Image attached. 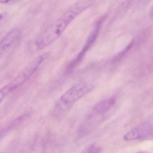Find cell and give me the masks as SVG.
Returning a JSON list of instances; mask_svg holds the SVG:
<instances>
[{
	"label": "cell",
	"instance_id": "cell-1",
	"mask_svg": "<svg viewBox=\"0 0 153 153\" xmlns=\"http://www.w3.org/2000/svg\"><path fill=\"white\" fill-rule=\"evenodd\" d=\"M92 1V0H81L46 27L36 40L35 44L37 50H43L59 39L71 23L90 7Z\"/></svg>",
	"mask_w": 153,
	"mask_h": 153
},
{
	"label": "cell",
	"instance_id": "cell-2",
	"mask_svg": "<svg viewBox=\"0 0 153 153\" xmlns=\"http://www.w3.org/2000/svg\"><path fill=\"white\" fill-rule=\"evenodd\" d=\"M93 88L91 84L86 82H82L73 86L55 103L52 110V116L56 118L64 116L78 100L89 93Z\"/></svg>",
	"mask_w": 153,
	"mask_h": 153
},
{
	"label": "cell",
	"instance_id": "cell-3",
	"mask_svg": "<svg viewBox=\"0 0 153 153\" xmlns=\"http://www.w3.org/2000/svg\"><path fill=\"white\" fill-rule=\"evenodd\" d=\"M110 111L109 106L105 102L102 101L97 103L87 113L80 123L77 130L79 138L84 137L94 131Z\"/></svg>",
	"mask_w": 153,
	"mask_h": 153
},
{
	"label": "cell",
	"instance_id": "cell-4",
	"mask_svg": "<svg viewBox=\"0 0 153 153\" xmlns=\"http://www.w3.org/2000/svg\"><path fill=\"white\" fill-rule=\"evenodd\" d=\"M48 56V53H45L36 58L26 66L11 82L1 88L0 92L1 102L7 96L25 83L38 69Z\"/></svg>",
	"mask_w": 153,
	"mask_h": 153
},
{
	"label": "cell",
	"instance_id": "cell-5",
	"mask_svg": "<svg viewBox=\"0 0 153 153\" xmlns=\"http://www.w3.org/2000/svg\"><path fill=\"white\" fill-rule=\"evenodd\" d=\"M105 18V16H103L96 22L83 48L76 57L71 61L67 66L65 71L66 74H68L72 72L83 60L87 53L95 42L100 33L102 25Z\"/></svg>",
	"mask_w": 153,
	"mask_h": 153
},
{
	"label": "cell",
	"instance_id": "cell-6",
	"mask_svg": "<svg viewBox=\"0 0 153 153\" xmlns=\"http://www.w3.org/2000/svg\"><path fill=\"white\" fill-rule=\"evenodd\" d=\"M123 138L127 141L153 139V117L141 123L127 132Z\"/></svg>",
	"mask_w": 153,
	"mask_h": 153
},
{
	"label": "cell",
	"instance_id": "cell-7",
	"mask_svg": "<svg viewBox=\"0 0 153 153\" xmlns=\"http://www.w3.org/2000/svg\"><path fill=\"white\" fill-rule=\"evenodd\" d=\"M20 32L13 30L9 33L1 42V55L2 56L16 43L20 37Z\"/></svg>",
	"mask_w": 153,
	"mask_h": 153
},
{
	"label": "cell",
	"instance_id": "cell-8",
	"mask_svg": "<svg viewBox=\"0 0 153 153\" xmlns=\"http://www.w3.org/2000/svg\"><path fill=\"white\" fill-rule=\"evenodd\" d=\"M29 116L30 115L29 114H24V115H21V116L18 117L16 119L11 121L10 123L4 129H1V136H2L3 134L4 135V134H6L8 131L11 130L18 126L19 125H20L25 120L29 117Z\"/></svg>",
	"mask_w": 153,
	"mask_h": 153
},
{
	"label": "cell",
	"instance_id": "cell-9",
	"mask_svg": "<svg viewBox=\"0 0 153 153\" xmlns=\"http://www.w3.org/2000/svg\"><path fill=\"white\" fill-rule=\"evenodd\" d=\"M134 43H135V40H132L130 42V43L122 51H121L120 53H118L117 55L114 57V58L113 59V62H117L119 61L132 48L133 45H134Z\"/></svg>",
	"mask_w": 153,
	"mask_h": 153
},
{
	"label": "cell",
	"instance_id": "cell-10",
	"mask_svg": "<svg viewBox=\"0 0 153 153\" xmlns=\"http://www.w3.org/2000/svg\"><path fill=\"white\" fill-rule=\"evenodd\" d=\"M101 151V148L100 146L96 145V144H93V145H90L88 146L84 152H94V153H98Z\"/></svg>",
	"mask_w": 153,
	"mask_h": 153
},
{
	"label": "cell",
	"instance_id": "cell-11",
	"mask_svg": "<svg viewBox=\"0 0 153 153\" xmlns=\"http://www.w3.org/2000/svg\"><path fill=\"white\" fill-rule=\"evenodd\" d=\"M136 5L138 7L141 8L147 5L151 0H136Z\"/></svg>",
	"mask_w": 153,
	"mask_h": 153
},
{
	"label": "cell",
	"instance_id": "cell-12",
	"mask_svg": "<svg viewBox=\"0 0 153 153\" xmlns=\"http://www.w3.org/2000/svg\"><path fill=\"white\" fill-rule=\"evenodd\" d=\"M14 0H0V1L2 4H7L9 3L10 1H13Z\"/></svg>",
	"mask_w": 153,
	"mask_h": 153
},
{
	"label": "cell",
	"instance_id": "cell-13",
	"mask_svg": "<svg viewBox=\"0 0 153 153\" xmlns=\"http://www.w3.org/2000/svg\"><path fill=\"white\" fill-rule=\"evenodd\" d=\"M150 16L151 17L153 18V5L151 8V11H150Z\"/></svg>",
	"mask_w": 153,
	"mask_h": 153
}]
</instances>
